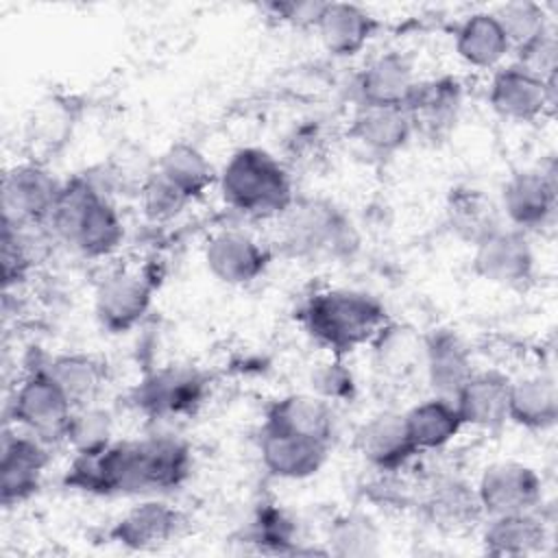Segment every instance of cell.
<instances>
[{
    "mask_svg": "<svg viewBox=\"0 0 558 558\" xmlns=\"http://www.w3.org/2000/svg\"><path fill=\"white\" fill-rule=\"evenodd\" d=\"M190 473V447L172 434H150L74 456L63 484L87 495H159L177 490Z\"/></svg>",
    "mask_w": 558,
    "mask_h": 558,
    "instance_id": "6da1fadb",
    "label": "cell"
},
{
    "mask_svg": "<svg viewBox=\"0 0 558 558\" xmlns=\"http://www.w3.org/2000/svg\"><path fill=\"white\" fill-rule=\"evenodd\" d=\"M48 231L85 257H109L124 242V222L111 198L83 172L63 181Z\"/></svg>",
    "mask_w": 558,
    "mask_h": 558,
    "instance_id": "7a4b0ae2",
    "label": "cell"
},
{
    "mask_svg": "<svg viewBox=\"0 0 558 558\" xmlns=\"http://www.w3.org/2000/svg\"><path fill=\"white\" fill-rule=\"evenodd\" d=\"M299 318L307 336L338 357L368 344L390 320L377 296L349 288L314 292L301 307Z\"/></svg>",
    "mask_w": 558,
    "mask_h": 558,
    "instance_id": "3957f363",
    "label": "cell"
},
{
    "mask_svg": "<svg viewBox=\"0 0 558 558\" xmlns=\"http://www.w3.org/2000/svg\"><path fill=\"white\" fill-rule=\"evenodd\" d=\"M216 185L225 205L248 218H279L296 198L283 161L257 146L233 150Z\"/></svg>",
    "mask_w": 558,
    "mask_h": 558,
    "instance_id": "277c9868",
    "label": "cell"
},
{
    "mask_svg": "<svg viewBox=\"0 0 558 558\" xmlns=\"http://www.w3.org/2000/svg\"><path fill=\"white\" fill-rule=\"evenodd\" d=\"M279 244L296 259H349L360 246V235L331 201L294 198L279 216Z\"/></svg>",
    "mask_w": 558,
    "mask_h": 558,
    "instance_id": "5b68a950",
    "label": "cell"
},
{
    "mask_svg": "<svg viewBox=\"0 0 558 558\" xmlns=\"http://www.w3.org/2000/svg\"><path fill=\"white\" fill-rule=\"evenodd\" d=\"M7 410L13 427L52 447L65 442V432L74 405L41 364L31 368L20 379V384L13 388Z\"/></svg>",
    "mask_w": 558,
    "mask_h": 558,
    "instance_id": "8992f818",
    "label": "cell"
},
{
    "mask_svg": "<svg viewBox=\"0 0 558 558\" xmlns=\"http://www.w3.org/2000/svg\"><path fill=\"white\" fill-rule=\"evenodd\" d=\"M209 381L194 368L183 364L161 366L148 373L133 390V403L140 412L155 421L192 416L207 399Z\"/></svg>",
    "mask_w": 558,
    "mask_h": 558,
    "instance_id": "52a82bcc",
    "label": "cell"
},
{
    "mask_svg": "<svg viewBox=\"0 0 558 558\" xmlns=\"http://www.w3.org/2000/svg\"><path fill=\"white\" fill-rule=\"evenodd\" d=\"M61 190L63 181L41 163L11 166L2 179V225L46 227Z\"/></svg>",
    "mask_w": 558,
    "mask_h": 558,
    "instance_id": "ba28073f",
    "label": "cell"
},
{
    "mask_svg": "<svg viewBox=\"0 0 558 558\" xmlns=\"http://www.w3.org/2000/svg\"><path fill=\"white\" fill-rule=\"evenodd\" d=\"M155 279L148 270L120 268L102 277L94 294V314L109 333H126L148 314Z\"/></svg>",
    "mask_w": 558,
    "mask_h": 558,
    "instance_id": "9c48e42d",
    "label": "cell"
},
{
    "mask_svg": "<svg viewBox=\"0 0 558 558\" xmlns=\"http://www.w3.org/2000/svg\"><path fill=\"white\" fill-rule=\"evenodd\" d=\"M475 493L484 519L530 512L543 504V477L530 464L499 460L482 469Z\"/></svg>",
    "mask_w": 558,
    "mask_h": 558,
    "instance_id": "30bf717a",
    "label": "cell"
},
{
    "mask_svg": "<svg viewBox=\"0 0 558 558\" xmlns=\"http://www.w3.org/2000/svg\"><path fill=\"white\" fill-rule=\"evenodd\" d=\"M556 168H527L510 174L501 187L499 209L510 227L519 231H541L556 216Z\"/></svg>",
    "mask_w": 558,
    "mask_h": 558,
    "instance_id": "8fae6325",
    "label": "cell"
},
{
    "mask_svg": "<svg viewBox=\"0 0 558 558\" xmlns=\"http://www.w3.org/2000/svg\"><path fill=\"white\" fill-rule=\"evenodd\" d=\"M473 272L495 286L523 288L534 279L536 255L530 233L514 227H501L477 246H473Z\"/></svg>",
    "mask_w": 558,
    "mask_h": 558,
    "instance_id": "7c38bea8",
    "label": "cell"
},
{
    "mask_svg": "<svg viewBox=\"0 0 558 558\" xmlns=\"http://www.w3.org/2000/svg\"><path fill=\"white\" fill-rule=\"evenodd\" d=\"M50 445L17 429L4 427L0 447V501L4 508L31 499L50 462Z\"/></svg>",
    "mask_w": 558,
    "mask_h": 558,
    "instance_id": "4fadbf2b",
    "label": "cell"
},
{
    "mask_svg": "<svg viewBox=\"0 0 558 558\" xmlns=\"http://www.w3.org/2000/svg\"><path fill=\"white\" fill-rule=\"evenodd\" d=\"M488 102L504 120L534 122L554 111L556 78L543 81L517 63L504 65L493 74Z\"/></svg>",
    "mask_w": 558,
    "mask_h": 558,
    "instance_id": "5bb4252c",
    "label": "cell"
},
{
    "mask_svg": "<svg viewBox=\"0 0 558 558\" xmlns=\"http://www.w3.org/2000/svg\"><path fill=\"white\" fill-rule=\"evenodd\" d=\"M203 257L207 270L227 286H248L257 281L270 264L268 248L242 229L214 233L205 244Z\"/></svg>",
    "mask_w": 558,
    "mask_h": 558,
    "instance_id": "9a60e30c",
    "label": "cell"
},
{
    "mask_svg": "<svg viewBox=\"0 0 558 558\" xmlns=\"http://www.w3.org/2000/svg\"><path fill=\"white\" fill-rule=\"evenodd\" d=\"M187 527L185 514L161 499H146L126 510L109 530V538L120 547L146 551L177 541Z\"/></svg>",
    "mask_w": 558,
    "mask_h": 558,
    "instance_id": "2e32d148",
    "label": "cell"
},
{
    "mask_svg": "<svg viewBox=\"0 0 558 558\" xmlns=\"http://www.w3.org/2000/svg\"><path fill=\"white\" fill-rule=\"evenodd\" d=\"M357 453L379 473H397L405 469L421 451L416 449L403 412L373 414L355 434Z\"/></svg>",
    "mask_w": 558,
    "mask_h": 558,
    "instance_id": "e0dca14e",
    "label": "cell"
},
{
    "mask_svg": "<svg viewBox=\"0 0 558 558\" xmlns=\"http://www.w3.org/2000/svg\"><path fill=\"white\" fill-rule=\"evenodd\" d=\"M462 85L453 76L416 81L403 109L410 116L414 135L440 140L456 126L462 109Z\"/></svg>",
    "mask_w": 558,
    "mask_h": 558,
    "instance_id": "ac0fdd59",
    "label": "cell"
},
{
    "mask_svg": "<svg viewBox=\"0 0 558 558\" xmlns=\"http://www.w3.org/2000/svg\"><path fill=\"white\" fill-rule=\"evenodd\" d=\"M329 442L262 427L259 434V458L264 469L277 480H307L316 475L327 458H329Z\"/></svg>",
    "mask_w": 558,
    "mask_h": 558,
    "instance_id": "d6986e66",
    "label": "cell"
},
{
    "mask_svg": "<svg viewBox=\"0 0 558 558\" xmlns=\"http://www.w3.org/2000/svg\"><path fill=\"white\" fill-rule=\"evenodd\" d=\"M416 85L414 63L405 52L388 50L371 59L355 76L357 107H403Z\"/></svg>",
    "mask_w": 558,
    "mask_h": 558,
    "instance_id": "ffe728a7",
    "label": "cell"
},
{
    "mask_svg": "<svg viewBox=\"0 0 558 558\" xmlns=\"http://www.w3.org/2000/svg\"><path fill=\"white\" fill-rule=\"evenodd\" d=\"M429 390L436 397L451 399L475 373L473 357L464 340L451 329H432L423 333V362H421Z\"/></svg>",
    "mask_w": 558,
    "mask_h": 558,
    "instance_id": "44dd1931",
    "label": "cell"
},
{
    "mask_svg": "<svg viewBox=\"0 0 558 558\" xmlns=\"http://www.w3.org/2000/svg\"><path fill=\"white\" fill-rule=\"evenodd\" d=\"M510 377L499 371H475L453 397L464 427L499 432L508 423Z\"/></svg>",
    "mask_w": 558,
    "mask_h": 558,
    "instance_id": "7402d4cb",
    "label": "cell"
},
{
    "mask_svg": "<svg viewBox=\"0 0 558 558\" xmlns=\"http://www.w3.org/2000/svg\"><path fill=\"white\" fill-rule=\"evenodd\" d=\"M421 506L429 521L445 532H460L484 519L475 486L458 475L434 477L425 486Z\"/></svg>",
    "mask_w": 558,
    "mask_h": 558,
    "instance_id": "603a6c76",
    "label": "cell"
},
{
    "mask_svg": "<svg viewBox=\"0 0 558 558\" xmlns=\"http://www.w3.org/2000/svg\"><path fill=\"white\" fill-rule=\"evenodd\" d=\"M549 525L541 508L530 512L486 517L482 525V545L493 556H530L549 543Z\"/></svg>",
    "mask_w": 558,
    "mask_h": 558,
    "instance_id": "cb8c5ba5",
    "label": "cell"
},
{
    "mask_svg": "<svg viewBox=\"0 0 558 558\" xmlns=\"http://www.w3.org/2000/svg\"><path fill=\"white\" fill-rule=\"evenodd\" d=\"M264 427L316 438L331 445L336 434L333 403L320 399L314 392L286 395L268 405Z\"/></svg>",
    "mask_w": 558,
    "mask_h": 558,
    "instance_id": "d4e9b609",
    "label": "cell"
},
{
    "mask_svg": "<svg viewBox=\"0 0 558 558\" xmlns=\"http://www.w3.org/2000/svg\"><path fill=\"white\" fill-rule=\"evenodd\" d=\"M349 137L375 157H392L410 144L414 129L403 107H357Z\"/></svg>",
    "mask_w": 558,
    "mask_h": 558,
    "instance_id": "484cf974",
    "label": "cell"
},
{
    "mask_svg": "<svg viewBox=\"0 0 558 558\" xmlns=\"http://www.w3.org/2000/svg\"><path fill=\"white\" fill-rule=\"evenodd\" d=\"M379 28L377 17L353 2H327L316 33L333 57H353L362 52Z\"/></svg>",
    "mask_w": 558,
    "mask_h": 558,
    "instance_id": "4316f807",
    "label": "cell"
},
{
    "mask_svg": "<svg viewBox=\"0 0 558 558\" xmlns=\"http://www.w3.org/2000/svg\"><path fill=\"white\" fill-rule=\"evenodd\" d=\"M445 216L451 233L469 246H477L482 240L504 227L499 205L482 190L469 185L449 190Z\"/></svg>",
    "mask_w": 558,
    "mask_h": 558,
    "instance_id": "83f0119b",
    "label": "cell"
},
{
    "mask_svg": "<svg viewBox=\"0 0 558 558\" xmlns=\"http://www.w3.org/2000/svg\"><path fill=\"white\" fill-rule=\"evenodd\" d=\"M508 421L532 432L551 429L558 421V390L547 375L510 379Z\"/></svg>",
    "mask_w": 558,
    "mask_h": 558,
    "instance_id": "f1b7e54d",
    "label": "cell"
},
{
    "mask_svg": "<svg viewBox=\"0 0 558 558\" xmlns=\"http://www.w3.org/2000/svg\"><path fill=\"white\" fill-rule=\"evenodd\" d=\"M456 52L473 68H497L512 50L493 11H475L456 28Z\"/></svg>",
    "mask_w": 558,
    "mask_h": 558,
    "instance_id": "f546056e",
    "label": "cell"
},
{
    "mask_svg": "<svg viewBox=\"0 0 558 558\" xmlns=\"http://www.w3.org/2000/svg\"><path fill=\"white\" fill-rule=\"evenodd\" d=\"M403 416L418 451L445 449L464 427L456 403L436 395L418 401Z\"/></svg>",
    "mask_w": 558,
    "mask_h": 558,
    "instance_id": "4dcf8cb0",
    "label": "cell"
},
{
    "mask_svg": "<svg viewBox=\"0 0 558 558\" xmlns=\"http://www.w3.org/2000/svg\"><path fill=\"white\" fill-rule=\"evenodd\" d=\"M44 366L74 408L96 403L107 384L105 364L87 353H61Z\"/></svg>",
    "mask_w": 558,
    "mask_h": 558,
    "instance_id": "1f68e13d",
    "label": "cell"
},
{
    "mask_svg": "<svg viewBox=\"0 0 558 558\" xmlns=\"http://www.w3.org/2000/svg\"><path fill=\"white\" fill-rule=\"evenodd\" d=\"M155 170L190 201L203 196L205 190L218 179V172L214 170L207 155L187 142L168 146L157 159Z\"/></svg>",
    "mask_w": 558,
    "mask_h": 558,
    "instance_id": "d6a6232c",
    "label": "cell"
},
{
    "mask_svg": "<svg viewBox=\"0 0 558 558\" xmlns=\"http://www.w3.org/2000/svg\"><path fill=\"white\" fill-rule=\"evenodd\" d=\"M368 344L377 371L388 377H405L423 362V336L408 325L388 320Z\"/></svg>",
    "mask_w": 558,
    "mask_h": 558,
    "instance_id": "836d02e7",
    "label": "cell"
},
{
    "mask_svg": "<svg viewBox=\"0 0 558 558\" xmlns=\"http://www.w3.org/2000/svg\"><path fill=\"white\" fill-rule=\"evenodd\" d=\"M329 554L342 558H368L381 549V534L375 521L362 512H342L327 527Z\"/></svg>",
    "mask_w": 558,
    "mask_h": 558,
    "instance_id": "e575fe53",
    "label": "cell"
},
{
    "mask_svg": "<svg viewBox=\"0 0 558 558\" xmlns=\"http://www.w3.org/2000/svg\"><path fill=\"white\" fill-rule=\"evenodd\" d=\"M242 541L255 545L259 551L272 554H296L299 551V530L294 519L277 508L264 506L255 512L253 521L244 527Z\"/></svg>",
    "mask_w": 558,
    "mask_h": 558,
    "instance_id": "d590c367",
    "label": "cell"
},
{
    "mask_svg": "<svg viewBox=\"0 0 558 558\" xmlns=\"http://www.w3.org/2000/svg\"><path fill=\"white\" fill-rule=\"evenodd\" d=\"M493 15L499 22L512 52L517 48L530 44L538 35L551 31L549 15H547L545 7L538 2H532V0L506 2L497 9H493Z\"/></svg>",
    "mask_w": 558,
    "mask_h": 558,
    "instance_id": "8d00e7d4",
    "label": "cell"
},
{
    "mask_svg": "<svg viewBox=\"0 0 558 558\" xmlns=\"http://www.w3.org/2000/svg\"><path fill=\"white\" fill-rule=\"evenodd\" d=\"M113 442V418L111 414L92 403L74 408L68 432H65V445L78 453H96Z\"/></svg>",
    "mask_w": 558,
    "mask_h": 558,
    "instance_id": "74e56055",
    "label": "cell"
},
{
    "mask_svg": "<svg viewBox=\"0 0 558 558\" xmlns=\"http://www.w3.org/2000/svg\"><path fill=\"white\" fill-rule=\"evenodd\" d=\"M192 201L181 194L168 179H163L155 168L146 172L140 181V205L148 220L166 222L177 218Z\"/></svg>",
    "mask_w": 558,
    "mask_h": 558,
    "instance_id": "f35d334b",
    "label": "cell"
},
{
    "mask_svg": "<svg viewBox=\"0 0 558 558\" xmlns=\"http://www.w3.org/2000/svg\"><path fill=\"white\" fill-rule=\"evenodd\" d=\"M310 386L314 395L329 403H347L355 397L357 390L351 368L338 355H331L312 368Z\"/></svg>",
    "mask_w": 558,
    "mask_h": 558,
    "instance_id": "ab89813d",
    "label": "cell"
},
{
    "mask_svg": "<svg viewBox=\"0 0 558 558\" xmlns=\"http://www.w3.org/2000/svg\"><path fill=\"white\" fill-rule=\"evenodd\" d=\"M517 65L525 68L527 72L536 74L543 81L556 78V65H558V41L554 35V28L538 35L530 44L514 50Z\"/></svg>",
    "mask_w": 558,
    "mask_h": 558,
    "instance_id": "60d3db41",
    "label": "cell"
},
{
    "mask_svg": "<svg viewBox=\"0 0 558 558\" xmlns=\"http://www.w3.org/2000/svg\"><path fill=\"white\" fill-rule=\"evenodd\" d=\"M325 7L327 2H320V0H272L262 4V11L281 24L316 31V24Z\"/></svg>",
    "mask_w": 558,
    "mask_h": 558,
    "instance_id": "b9f144b4",
    "label": "cell"
}]
</instances>
